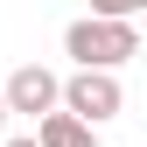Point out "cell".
I'll use <instances>...</instances> for the list:
<instances>
[{"label": "cell", "mask_w": 147, "mask_h": 147, "mask_svg": "<svg viewBox=\"0 0 147 147\" xmlns=\"http://www.w3.org/2000/svg\"><path fill=\"white\" fill-rule=\"evenodd\" d=\"M63 49L77 56V70H119L126 56H140V28L133 21H98V14H84V21L63 28Z\"/></svg>", "instance_id": "6da1fadb"}, {"label": "cell", "mask_w": 147, "mask_h": 147, "mask_svg": "<svg viewBox=\"0 0 147 147\" xmlns=\"http://www.w3.org/2000/svg\"><path fill=\"white\" fill-rule=\"evenodd\" d=\"M119 105H126V91H119L112 70H77V77L63 84V112H70V119H84V126H105Z\"/></svg>", "instance_id": "7a4b0ae2"}, {"label": "cell", "mask_w": 147, "mask_h": 147, "mask_svg": "<svg viewBox=\"0 0 147 147\" xmlns=\"http://www.w3.org/2000/svg\"><path fill=\"white\" fill-rule=\"evenodd\" d=\"M0 98H7V112H28V119H35V112H56V105H63V77L42 70V63H21Z\"/></svg>", "instance_id": "3957f363"}, {"label": "cell", "mask_w": 147, "mask_h": 147, "mask_svg": "<svg viewBox=\"0 0 147 147\" xmlns=\"http://www.w3.org/2000/svg\"><path fill=\"white\" fill-rule=\"evenodd\" d=\"M35 140H42V147H98V126H84L70 112H42V119H35Z\"/></svg>", "instance_id": "277c9868"}, {"label": "cell", "mask_w": 147, "mask_h": 147, "mask_svg": "<svg viewBox=\"0 0 147 147\" xmlns=\"http://www.w3.org/2000/svg\"><path fill=\"white\" fill-rule=\"evenodd\" d=\"M140 7H147V0H91V14H98V21H133Z\"/></svg>", "instance_id": "5b68a950"}, {"label": "cell", "mask_w": 147, "mask_h": 147, "mask_svg": "<svg viewBox=\"0 0 147 147\" xmlns=\"http://www.w3.org/2000/svg\"><path fill=\"white\" fill-rule=\"evenodd\" d=\"M0 147H42V140H35V133H21V140H0Z\"/></svg>", "instance_id": "8992f818"}, {"label": "cell", "mask_w": 147, "mask_h": 147, "mask_svg": "<svg viewBox=\"0 0 147 147\" xmlns=\"http://www.w3.org/2000/svg\"><path fill=\"white\" fill-rule=\"evenodd\" d=\"M0 140H7V98H0Z\"/></svg>", "instance_id": "52a82bcc"}]
</instances>
